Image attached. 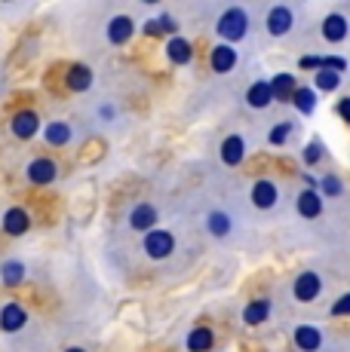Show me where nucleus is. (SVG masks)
Instances as JSON below:
<instances>
[{"instance_id":"nucleus-4","label":"nucleus","mask_w":350,"mask_h":352,"mask_svg":"<svg viewBox=\"0 0 350 352\" xmlns=\"http://www.w3.org/2000/svg\"><path fill=\"white\" fill-rule=\"evenodd\" d=\"M292 25H295V12H292V6L277 3V6H271V10H267V16H265V31L271 34L274 40L286 37V34L292 31Z\"/></svg>"},{"instance_id":"nucleus-17","label":"nucleus","mask_w":350,"mask_h":352,"mask_svg":"<svg viewBox=\"0 0 350 352\" xmlns=\"http://www.w3.org/2000/svg\"><path fill=\"white\" fill-rule=\"evenodd\" d=\"M237 62H240V56L231 43H218L209 56V65H212L215 74H231L234 67H237Z\"/></svg>"},{"instance_id":"nucleus-13","label":"nucleus","mask_w":350,"mask_h":352,"mask_svg":"<svg viewBox=\"0 0 350 352\" xmlns=\"http://www.w3.org/2000/svg\"><path fill=\"white\" fill-rule=\"evenodd\" d=\"M246 138L243 135H227L225 141H221V147H218V157H221V162H225V166H240V162L246 160Z\"/></svg>"},{"instance_id":"nucleus-18","label":"nucleus","mask_w":350,"mask_h":352,"mask_svg":"<svg viewBox=\"0 0 350 352\" xmlns=\"http://www.w3.org/2000/svg\"><path fill=\"white\" fill-rule=\"evenodd\" d=\"M166 58H169L172 65H178V67L191 65V62H194V46H191V40H185V37H169V43H166Z\"/></svg>"},{"instance_id":"nucleus-5","label":"nucleus","mask_w":350,"mask_h":352,"mask_svg":"<svg viewBox=\"0 0 350 352\" xmlns=\"http://www.w3.org/2000/svg\"><path fill=\"white\" fill-rule=\"evenodd\" d=\"M25 178H28L34 187L56 184V178H59V166H56V160H50V157H37V160H31V162H28V168H25Z\"/></svg>"},{"instance_id":"nucleus-34","label":"nucleus","mask_w":350,"mask_h":352,"mask_svg":"<svg viewBox=\"0 0 350 352\" xmlns=\"http://www.w3.org/2000/svg\"><path fill=\"white\" fill-rule=\"evenodd\" d=\"M157 22H160V31H166V34H175V28H178V25H175V19H172V16H160Z\"/></svg>"},{"instance_id":"nucleus-31","label":"nucleus","mask_w":350,"mask_h":352,"mask_svg":"<svg viewBox=\"0 0 350 352\" xmlns=\"http://www.w3.org/2000/svg\"><path fill=\"white\" fill-rule=\"evenodd\" d=\"M322 67H329V71H338L344 74L347 71V62L341 56H322Z\"/></svg>"},{"instance_id":"nucleus-1","label":"nucleus","mask_w":350,"mask_h":352,"mask_svg":"<svg viewBox=\"0 0 350 352\" xmlns=\"http://www.w3.org/2000/svg\"><path fill=\"white\" fill-rule=\"evenodd\" d=\"M215 34L221 37V43H240V40H246L249 34V12L243 6H227L225 12L218 16V22H215Z\"/></svg>"},{"instance_id":"nucleus-14","label":"nucleus","mask_w":350,"mask_h":352,"mask_svg":"<svg viewBox=\"0 0 350 352\" xmlns=\"http://www.w3.org/2000/svg\"><path fill=\"white\" fill-rule=\"evenodd\" d=\"M10 129H12V135H16L19 141H31L37 132H43V129H40V117L34 111H19L16 117H12Z\"/></svg>"},{"instance_id":"nucleus-26","label":"nucleus","mask_w":350,"mask_h":352,"mask_svg":"<svg viewBox=\"0 0 350 352\" xmlns=\"http://www.w3.org/2000/svg\"><path fill=\"white\" fill-rule=\"evenodd\" d=\"M292 104L298 113H305V117H311L313 107H316V89H311V86H298L292 96Z\"/></svg>"},{"instance_id":"nucleus-16","label":"nucleus","mask_w":350,"mask_h":352,"mask_svg":"<svg viewBox=\"0 0 350 352\" xmlns=\"http://www.w3.org/2000/svg\"><path fill=\"white\" fill-rule=\"evenodd\" d=\"M292 340L301 352H316L322 343H326L322 340V331L316 328V324H298V328L292 331Z\"/></svg>"},{"instance_id":"nucleus-30","label":"nucleus","mask_w":350,"mask_h":352,"mask_svg":"<svg viewBox=\"0 0 350 352\" xmlns=\"http://www.w3.org/2000/svg\"><path fill=\"white\" fill-rule=\"evenodd\" d=\"M322 153H326V147H322L320 138H313L311 144L305 147V153H301V160H305V166H316V162L322 160Z\"/></svg>"},{"instance_id":"nucleus-25","label":"nucleus","mask_w":350,"mask_h":352,"mask_svg":"<svg viewBox=\"0 0 350 352\" xmlns=\"http://www.w3.org/2000/svg\"><path fill=\"white\" fill-rule=\"evenodd\" d=\"M212 343H215V334H212L209 328H194L191 334L185 337L187 352H209V349H212Z\"/></svg>"},{"instance_id":"nucleus-36","label":"nucleus","mask_w":350,"mask_h":352,"mask_svg":"<svg viewBox=\"0 0 350 352\" xmlns=\"http://www.w3.org/2000/svg\"><path fill=\"white\" fill-rule=\"evenodd\" d=\"M145 34H163V31H160V22H157V19L145 22Z\"/></svg>"},{"instance_id":"nucleus-11","label":"nucleus","mask_w":350,"mask_h":352,"mask_svg":"<svg viewBox=\"0 0 350 352\" xmlns=\"http://www.w3.org/2000/svg\"><path fill=\"white\" fill-rule=\"evenodd\" d=\"M320 31H322V40H326V43H344L347 34H350V22H347V16H341V12H329V16L322 19Z\"/></svg>"},{"instance_id":"nucleus-33","label":"nucleus","mask_w":350,"mask_h":352,"mask_svg":"<svg viewBox=\"0 0 350 352\" xmlns=\"http://www.w3.org/2000/svg\"><path fill=\"white\" fill-rule=\"evenodd\" d=\"M298 65L305 67V71H322V56H305Z\"/></svg>"},{"instance_id":"nucleus-10","label":"nucleus","mask_w":350,"mask_h":352,"mask_svg":"<svg viewBox=\"0 0 350 352\" xmlns=\"http://www.w3.org/2000/svg\"><path fill=\"white\" fill-rule=\"evenodd\" d=\"M0 227H3L6 236H25L31 230V214L28 208L22 206H12L3 212V218H0Z\"/></svg>"},{"instance_id":"nucleus-28","label":"nucleus","mask_w":350,"mask_h":352,"mask_svg":"<svg viewBox=\"0 0 350 352\" xmlns=\"http://www.w3.org/2000/svg\"><path fill=\"white\" fill-rule=\"evenodd\" d=\"M320 193H322V196H329V199H338V196L344 193V184H341L338 175H322V181H320Z\"/></svg>"},{"instance_id":"nucleus-19","label":"nucleus","mask_w":350,"mask_h":352,"mask_svg":"<svg viewBox=\"0 0 350 352\" xmlns=\"http://www.w3.org/2000/svg\"><path fill=\"white\" fill-rule=\"evenodd\" d=\"M71 138H74V129H71V123H65V120H52V123H46V129H43V141L50 147H65V144H71Z\"/></svg>"},{"instance_id":"nucleus-37","label":"nucleus","mask_w":350,"mask_h":352,"mask_svg":"<svg viewBox=\"0 0 350 352\" xmlns=\"http://www.w3.org/2000/svg\"><path fill=\"white\" fill-rule=\"evenodd\" d=\"M65 352H86L83 346H71V349H65Z\"/></svg>"},{"instance_id":"nucleus-12","label":"nucleus","mask_w":350,"mask_h":352,"mask_svg":"<svg viewBox=\"0 0 350 352\" xmlns=\"http://www.w3.org/2000/svg\"><path fill=\"white\" fill-rule=\"evenodd\" d=\"M295 212L305 221H313L322 214V193L313 190V187H305L298 196H295Z\"/></svg>"},{"instance_id":"nucleus-3","label":"nucleus","mask_w":350,"mask_h":352,"mask_svg":"<svg viewBox=\"0 0 350 352\" xmlns=\"http://www.w3.org/2000/svg\"><path fill=\"white\" fill-rule=\"evenodd\" d=\"M322 294V276L316 270H301L292 282V297L298 303H313Z\"/></svg>"},{"instance_id":"nucleus-9","label":"nucleus","mask_w":350,"mask_h":352,"mask_svg":"<svg viewBox=\"0 0 350 352\" xmlns=\"http://www.w3.org/2000/svg\"><path fill=\"white\" fill-rule=\"evenodd\" d=\"M25 324H28V309L22 307V303L10 300L0 307V331H6V334H16V331H22Z\"/></svg>"},{"instance_id":"nucleus-8","label":"nucleus","mask_w":350,"mask_h":352,"mask_svg":"<svg viewBox=\"0 0 350 352\" xmlns=\"http://www.w3.org/2000/svg\"><path fill=\"white\" fill-rule=\"evenodd\" d=\"M157 221H160V212L154 202H138V206H132L130 227L136 230V233H151V230H157Z\"/></svg>"},{"instance_id":"nucleus-2","label":"nucleus","mask_w":350,"mask_h":352,"mask_svg":"<svg viewBox=\"0 0 350 352\" xmlns=\"http://www.w3.org/2000/svg\"><path fill=\"white\" fill-rule=\"evenodd\" d=\"M175 236L169 230H151V233H145V239H141V252H145L151 261H166V257L175 254Z\"/></svg>"},{"instance_id":"nucleus-20","label":"nucleus","mask_w":350,"mask_h":352,"mask_svg":"<svg viewBox=\"0 0 350 352\" xmlns=\"http://www.w3.org/2000/svg\"><path fill=\"white\" fill-rule=\"evenodd\" d=\"M246 104L255 107V111H265V107H271L274 104L271 83H267V80H255V83L246 89Z\"/></svg>"},{"instance_id":"nucleus-15","label":"nucleus","mask_w":350,"mask_h":352,"mask_svg":"<svg viewBox=\"0 0 350 352\" xmlns=\"http://www.w3.org/2000/svg\"><path fill=\"white\" fill-rule=\"evenodd\" d=\"M92 80H96V74H92V67L83 65V62H74L68 67V74H65V83H68L71 92H90Z\"/></svg>"},{"instance_id":"nucleus-22","label":"nucleus","mask_w":350,"mask_h":352,"mask_svg":"<svg viewBox=\"0 0 350 352\" xmlns=\"http://www.w3.org/2000/svg\"><path fill=\"white\" fill-rule=\"evenodd\" d=\"M206 230L215 239H227L234 233V218L227 212H221V208H215V212L206 214Z\"/></svg>"},{"instance_id":"nucleus-24","label":"nucleus","mask_w":350,"mask_h":352,"mask_svg":"<svg viewBox=\"0 0 350 352\" xmlns=\"http://www.w3.org/2000/svg\"><path fill=\"white\" fill-rule=\"evenodd\" d=\"M267 319H271V300L267 297H258V300H252V303H246V309H243V322L246 324H265Z\"/></svg>"},{"instance_id":"nucleus-6","label":"nucleus","mask_w":350,"mask_h":352,"mask_svg":"<svg viewBox=\"0 0 350 352\" xmlns=\"http://www.w3.org/2000/svg\"><path fill=\"white\" fill-rule=\"evenodd\" d=\"M249 199H252L255 208H261V212H267V208H274L280 202V187L277 181L271 178H258L252 184V190H249Z\"/></svg>"},{"instance_id":"nucleus-32","label":"nucleus","mask_w":350,"mask_h":352,"mask_svg":"<svg viewBox=\"0 0 350 352\" xmlns=\"http://www.w3.org/2000/svg\"><path fill=\"white\" fill-rule=\"evenodd\" d=\"M338 316H350V294H341L338 300H335V307H332V319H338Z\"/></svg>"},{"instance_id":"nucleus-7","label":"nucleus","mask_w":350,"mask_h":352,"mask_svg":"<svg viewBox=\"0 0 350 352\" xmlns=\"http://www.w3.org/2000/svg\"><path fill=\"white\" fill-rule=\"evenodd\" d=\"M132 34H136V22H132V16H126V12L114 16L105 28V37L111 46H126L132 40Z\"/></svg>"},{"instance_id":"nucleus-27","label":"nucleus","mask_w":350,"mask_h":352,"mask_svg":"<svg viewBox=\"0 0 350 352\" xmlns=\"http://www.w3.org/2000/svg\"><path fill=\"white\" fill-rule=\"evenodd\" d=\"M338 86H341V74L338 71H329V67L316 71V89L320 92H335Z\"/></svg>"},{"instance_id":"nucleus-21","label":"nucleus","mask_w":350,"mask_h":352,"mask_svg":"<svg viewBox=\"0 0 350 352\" xmlns=\"http://www.w3.org/2000/svg\"><path fill=\"white\" fill-rule=\"evenodd\" d=\"M271 92H274V101H292L295 96V89H298V83H295V74H286V71H280V74H274L271 80Z\"/></svg>"},{"instance_id":"nucleus-23","label":"nucleus","mask_w":350,"mask_h":352,"mask_svg":"<svg viewBox=\"0 0 350 352\" xmlns=\"http://www.w3.org/2000/svg\"><path fill=\"white\" fill-rule=\"evenodd\" d=\"M25 279H28V267H25L22 261H6L3 267H0V282H3L6 288H19Z\"/></svg>"},{"instance_id":"nucleus-35","label":"nucleus","mask_w":350,"mask_h":352,"mask_svg":"<svg viewBox=\"0 0 350 352\" xmlns=\"http://www.w3.org/2000/svg\"><path fill=\"white\" fill-rule=\"evenodd\" d=\"M335 111H338V117L344 120V123H350V98H341V101H338V107H335Z\"/></svg>"},{"instance_id":"nucleus-29","label":"nucleus","mask_w":350,"mask_h":352,"mask_svg":"<svg viewBox=\"0 0 350 352\" xmlns=\"http://www.w3.org/2000/svg\"><path fill=\"white\" fill-rule=\"evenodd\" d=\"M289 135H292V123H289V120H282V123H277L271 132H267V141H271L274 147H282L289 141Z\"/></svg>"}]
</instances>
